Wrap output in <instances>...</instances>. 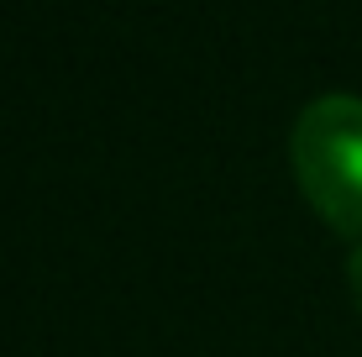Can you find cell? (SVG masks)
I'll return each mask as SVG.
<instances>
[{
  "instance_id": "obj_1",
  "label": "cell",
  "mask_w": 362,
  "mask_h": 357,
  "mask_svg": "<svg viewBox=\"0 0 362 357\" xmlns=\"http://www.w3.org/2000/svg\"><path fill=\"white\" fill-rule=\"evenodd\" d=\"M289 158L315 216L346 237H362V95L310 100L294 121Z\"/></svg>"
},
{
  "instance_id": "obj_2",
  "label": "cell",
  "mask_w": 362,
  "mask_h": 357,
  "mask_svg": "<svg viewBox=\"0 0 362 357\" xmlns=\"http://www.w3.org/2000/svg\"><path fill=\"white\" fill-rule=\"evenodd\" d=\"M346 284H352V300H357V310H362V247L346 257Z\"/></svg>"
}]
</instances>
